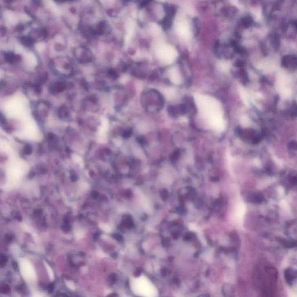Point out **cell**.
<instances>
[{
  "label": "cell",
  "instance_id": "ba28073f",
  "mask_svg": "<svg viewBox=\"0 0 297 297\" xmlns=\"http://www.w3.org/2000/svg\"><path fill=\"white\" fill-rule=\"evenodd\" d=\"M19 40L21 43L26 46H31L34 42V41L30 36H23L20 38Z\"/></svg>",
  "mask_w": 297,
  "mask_h": 297
},
{
  "label": "cell",
  "instance_id": "5b68a950",
  "mask_svg": "<svg viewBox=\"0 0 297 297\" xmlns=\"http://www.w3.org/2000/svg\"><path fill=\"white\" fill-rule=\"evenodd\" d=\"M66 84L62 82H56L51 87V91L53 93H58L63 92L66 89Z\"/></svg>",
  "mask_w": 297,
  "mask_h": 297
},
{
  "label": "cell",
  "instance_id": "4fadbf2b",
  "mask_svg": "<svg viewBox=\"0 0 297 297\" xmlns=\"http://www.w3.org/2000/svg\"><path fill=\"white\" fill-rule=\"evenodd\" d=\"M108 75L113 78V79H115V78L117 77V74L116 73V71L114 70H110L108 71Z\"/></svg>",
  "mask_w": 297,
  "mask_h": 297
},
{
  "label": "cell",
  "instance_id": "277c9868",
  "mask_svg": "<svg viewBox=\"0 0 297 297\" xmlns=\"http://www.w3.org/2000/svg\"><path fill=\"white\" fill-rule=\"evenodd\" d=\"M78 51H76L77 53L76 57L77 58L79 61L81 62V63H88L90 62L92 59V54L89 50L84 46L78 48Z\"/></svg>",
  "mask_w": 297,
  "mask_h": 297
},
{
  "label": "cell",
  "instance_id": "e0dca14e",
  "mask_svg": "<svg viewBox=\"0 0 297 297\" xmlns=\"http://www.w3.org/2000/svg\"><path fill=\"white\" fill-rule=\"evenodd\" d=\"M67 284H69V287H70V288H74V286H73V283H71V282H70V281H69V282H68V283H67Z\"/></svg>",
  "mask_w": 297,
  "mask_h": 297
},
{
  "label": "cell",
  "instance_id": "7c38bea8",
  "mask_svg": "<svg viewBox=\"0 0 297 297\" xmlns=\"http://www.w3.org/2000/svg\"><path fill=\"white\" fill-rule=\"evenodd\" d=\"M283 244L287 247H294V246L296 245V243H295L294 241H284Z\"/></svg>",
  "mask_w": 297,
  "mask_h": 297
},
{
  "label": "cell",
  "instance_id": "9c48e42d",
  "mask_svg": "<svg viewBox=\"0 0 297 297\" xmlns=\"http://www.w3.org/2000/svg\"><path fill=\"white\" fill-rule=\"evenodd\" d=\"M106 24L103 22H101L99 23L97 27V28L95 31V34L101 36L103 35L105 33V32L106 30Z\"/></svg>",
  "mask_w": 297,
  "mask_h": 297
},
{
  "label": "cell",
  "instance_id": "2e32d148",
  "mask_svg": "<svg viewBox=\"0 0 297 297\" xmlns=\"http://www.w3.org/2000/svg\"><path fill=\"white\" fill-rule=\"evenodd\" d=\"M31 150H32V149H31V148L29 147V146H27L24 149V152L26 154H29L31 152Z\"/></svg>",
  "mask_w": 297,
  "mask_h": 297
},
{
  "label": "cell",
  "instance_id": "7a4b0ae2",
  "mask_svg": "<svg viewBox=\"0 0 297 297\" xmlns=\"http://www.w3.org/2000/svg\"><path fill=\"white\" fill-rule=\"evenodd\" d=\"M20 268L23 276L28 280L36 278V273L32 265L28 261L23 259L20 262Z\"/></svg>",
  "mask_w": 297,
  "mask_h": 297
},
{
  "label": "cell",
  "instance_id": "3957f363",
  "mask_svg": "<svg viewBox=\"0 0 297 297\" xmlns=\"http://www.w3.org/2000/svg\"><path fill=\"white\" fill-rule=\"evenodd\" d=\"M286 78L284 75H280L278 79V89L281 96L288 98L291 95V90L287 87Z\"/></svg>",
  "mask_w": 297,
  "mask_h": 297
},
{
  "label": "cell",
  "instance_id": "6da1fadb",
  "mask_svg": "<svg viewBox=\"0 0 297 297\" xmlns=\"http://www.w3.org/2000/svg\"><path fill=\"white\" fill-rule=\"evenodd\" d=\"M134 293L144 297H156L157 291L151 281L145 277L140 276L134 279L131 283Z\"/></svg>",
  "mask_w": 297,
  "mask_h": 297
},
{
  "label": "cell",
  "instance_id": "9a60e30c",
  "mask_svg": "<svg viewBox=\"0 0 297 297\" xmlns=\"http://www.w3.org/2000/svg\"><path fill=\"white\" fill-rule=\"evenodd\" d=\"M46 267H47V270L48 271V273H49V275L50 276V278H54V274L52 273V270L51 269L50 267H49V266L47 264H46Z\"/></svg>",
  "mask_w": 297,
  "mask_h": 297
},
{
  "label": "cell",
  "instance_id": "8fae6325",
  "mask_svg": "<svg viewBox=\"0 0 297 297\" xmlns=\"http://www.w3.org/2000/svg\"><path fill=\"white\" fill-rule=\"evenodd\" d=\"M288 148L292 150L297 151V142H291L290 144H288Z\"/></svg>",
  "mask_w": 297,
  "mask_h": 297
},
{
  "label": "cell",
  "instance_id": "8992f818",
  "mask_svg": "<svg viewBox=\"0 0 297 297\" xmlns=\"http://www.w3.org/2000/svg\"><path fill=\"white\" fill-rule=\"evenodd\" d=\"M285 277L288 283H290L291 281L297 277V271L287 269L285 272Z\"/></svg>",
  "mask_w": 297,
  "mask_h": 297
},
{
  "label": "cell",
  "instance_id": "30bf717a",
  "mask_svg": "<svg viewBox=\"0 0 297 297\" xmlns=\"http://www.w3.org/2000/svg\"><path fill=\"white\" fill-rule=\"evenodd\" d=\"M252 198H253V201L254 202L258 203V204L261 203L264 200L263 196L260 193H257L254 194L252 196Z\"/></svg>",
  "mask_w": 297,
  "mask_h": 297
},
{
  "label": "cell",
  "instance_id": "5bb4252c",
  "mask_svg": "<svg viewBox=\"0 0 297 297\" xmlns=\"http://www.w3.org/2000/svg\"><path fill=\"white\" fill-rule=\"evenodd\" d=\"M291 183L294 185H297V176H294V177H292L291 178Z\"/></svg>",
  "mask_w": 297,
  "mask_h": 297
},
{
  "label": "cell",
  "instance_id": "52a82bcc",
  "mask_svg": "<svg viewBox=\"0 0 297 297\" xmlns=\"http://www.w3.org/2000/svg\"><path fill=\"white\" fill-rule=\"evenodd\" d=\"M4 57L5 58L6 60L8 61V62H9V63L14 64L15 62H16L19 60V56L18 55H16L13 52H9L5 53Z\"/></svg>",
  "mask_w": 297,
  "mask_h": 297
}]
</instances>
